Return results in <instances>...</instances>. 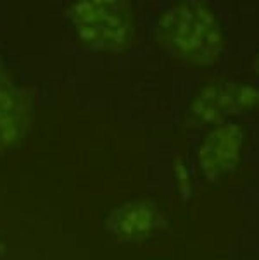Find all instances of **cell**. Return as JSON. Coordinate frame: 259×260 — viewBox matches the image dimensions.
I'll return each instance as SVG.
<instances>
[{
  "instance_id": "cell-1",
  "label": "cell",
  "mask_w": 259,
  "mask_h": 260,
  "mask_svg": "<svg viewBox=\"0 0 259 260\" xmlns=\"http://www.w3.org/2000/svg\"><path fill=\"white\" fill-rule=\"evenodd\" d=\"M157 38L169 54L197 66L214 64L225 48L221 26L203 2L169 7L157 24Z\"/></svg>"
},
{
  "instance_id": "cell-2",
  "label": "cell",
  "mask_w": 259,
  "mask_h": 260,
  "mask_svg": "<svg viewBox=\"0 0 259 260\" xmlns=\"http://www.w3.org/2000/svg\"><path fill=\"white\" fill-rule=\"evenodd\" d=\"M73 24L92 48L118 52L128 47L133 24L126 2H81L69 9Z\"/></svg>"
},
{
  "instance_id": "cell-3",
  "label": "cell",
  "mask_w": 259,
  "mask_h": 260,
  "mask_svg": "<svg viewBox=\"0 0 259 260\" xmlns=\"http://www.w3.org/2000/svg\"><path fill=\"white\" fill-rule=\"evenodd\" d=\"M259 105V90L237 83H218L204 88L192 104V111L204 121L218 122L230 114Z\"/></svg>"
},
{
  "instance_id": "cell-4",
  "label": "cell",
  "mask_w": 259,
  "mask_h": 260,
  "mask_svg": "<svg viewBox=\"0 0 259 260\" xmlns=\"http://www.w3.org/2000/svg\"><path fill=\"white\" fill-rule=\"evenodd\" d=\"M244 133L240 126H219L206 136L199 148V164L211 179L234 171L242 155Z\"/></svg>"
},
{
  "instance_id": "cell-5",
  "label": "cell",
  "mask_w": 259,
  "mask_h": 260,
  "mask_svg": "<svg viewBox=\"0 0 259 260\" xmlns=\"http://www.w3.org/2000/svg\"><path fill=\"white\" fill-rule=\"evenodd\" d=\"M30 122V104L9 81L0 83V148L16 143Z\"/></svg>"
},
{
  "instance_id": "cell-6",
  "label": "cell",
  "mask_w": 259,
  "mask_h": 260,
  "mask_svg": "<svg viewBox=\"0 0 259 260\" xmlns=\"http://www.w3.org/2000/svg\"><path fill=\"white\" fill-rule=\"evenodd\" d=\"M116 228L121 229L123 236L140 238L151 231L156 224V209L149 202H133L123 207L118 212Z\"/></svg>"
},
{
  "instance_id": "cell-7",
  "label": "cell",
  "mask_w": 259,
  "mask_h": 260,
  "mask_svg": "<svg viewBox=\"0 0 259 260\" xmlns=\"http://www.w3.org/2000/svg\"><path fill=\"white\" fill-rule=\"evenodd\" d=\"M4 81H7V79H6V76H4L2 68H0V83H4Z\"/></svg>"
},
{
  "instance_id": "cell-8",
  "label": "cell",
  "mask_w": 259,
  "mask_h": 260,
  "mask_svg": "<svg viewBox=\"0 0 259 260\" xmlns=\"http://www.w3.org/2000/svg\"><path fill=\"white\" fill-rule=\"evenodd\" d=\"M256 69H257V73H259V55H257V60H256Z\"/></svg>"
}]
</instances>
